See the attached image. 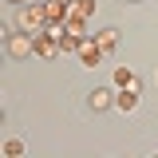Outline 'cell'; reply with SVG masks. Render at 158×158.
I'll return each mask as SVG.
<instances>
[{
  "label": "cell",
  "mask_w": 158,
  "mask_h": 158,
  "mask_svg": "<svg viewBox=\"0 0 158 158\" xmlns=\"http://www.w3.org/2000/svg\"><path fill=\"white\" fill-rule=\"evenodd\" d=\"M87 107H91V111H107V107H115V91H111V87H95V91H91V95H87Z\"/></svg>",
  "instance_id": "277c9868"
},
{
  "label": "cell",
  "mask_w": 158,
  "mask_h": 158,
  "mask_svg": "<svg viewBox=\"0 0 158 158\" xmlns=\"http://www.w3.org/2000/svg\"><path fill=\"white\" fill-rule=\"evenodd\" d=\"M59 4H67V8H71V0H59Z\"/></svg>",
  "instance_id": "7c38bea8"
},
{
  "label": "cell",
  "mask_w": 158,
  "mask_h": 158,
  "mask_svg": "<svg viewBox=\"0 0 158 158\" xmlns=\"http://www.w3.org/2000/svg\"><path fill=\"white\" fill-rule=\"evenodd\" d=\"M12 4H24V0H12Z\"/></svg>",
  "instance_id": "4fadbf2b"
},
{
  "label": "cell",
  "mask_w": 158,
  "mask_h": 158,
  "mask_svg": "<svg viewBox=\"0 0 158 158\" xmlns=\"http://www.w3.org/2000/svg\"><path fill=\"white\" fill-rule=\"evenodd\" d=\"M95 40H99V48H103V52H115V44H118V28H103Z\"/></svg>",
  "instance_id": "30bf717a"
},
{
  "label": "cell",
  "mask_w": 158,
  "mask_h": 158,
  "mask_svg": "<svg viewBox=\"0 0 158 158\" xmlns=\"http://www.w3.org/2000/svg\"><path fill=\"white\" fill-rule=\"evenodd\" d=\"M63 32L75 36V40H83V36H87V20H83V16H67V20H63Z\"/></svg>",
  "instance_id": "52a82bcc"
},
{
  "label": "cell",
  "mask_w": 158,
  "mask_h": 158,
  "mask_svg": "<svg viewBox=\"0 0 158 158\" xmlns=\"http://www.w3.org/2000/svg\"><path fill=\"white\" fill-rule=\"evenodd\" d=\"M28 52H36V40L28 36V32H12V36H8V56H12V59H24Z\"/></svg>",
  "instance_id": "3957f363"
},
{
  "label": "cell",
  "mask_w": 158,
  "mask_h": 158,
  "mask_svg": "<svg viewBox=\"0 0 158 158\" xmlns=\"http://www.w3.org/2000/svg\"><path fill=\"white\" fill-rule=\"evenodd\" d=\"M4 154H8V158H20V154H24V142H16V138H12V142L4 146Z\"/></svg>",
  "instance_id": "8fae6325"
},
{
  "label": "cell",
  "mask_w": 158,
  "mask_h": 158,
  "mask_svg": "<svg viewBox=\"0 0 158 158\" xmlns=\"http://www.w3.org/2000/svg\"><path fill=\"white\" fill-rule=\"evenodd\" d=\"M67 16H83V20H91V16H95V0H71Z\"/></svg>",
  "instance_id": "ba28073f"
},
{
  "label": "cell",
  "mask_w": 158,
  "mask_h": 158,
  "mask_svg": "<svg viewBox=\"0 0 158 158\" xmlns=\"http://www.w3.org/2000/svg\"><path fill=\"white\" fill-rule=\"evenodd\" d=\"M115 83H118V87H127V91H142V79H138L135 71H127V67H118V71H115Z\"/></svg>",
  "instance_id": "8992f818"
},
{
  "label": "cell",
  "mask_w": 158,
  "mask_h": 158,
  "mask_svg": "<svg viewBox=\"0 0 158 158\" xmlns=\"http://www.w3.org/2000/svg\"><path fill=\"white\" fill-rule=\"evenodd\" d=\"M36 56H63V52H59V40H52L48 36V32H44V36H36Z\"/></svg>",
  "instance_id": "5b68a950"
},
{
  "label": "cell",
  "mask_w": 158,
  "mask_h": 158,
  "mask_svg": "<svg viewBox=\"0 0 158 158\" xmlns=\"http://www.w3.org/2000/svg\"><path fill=\"white\" fill-rule=\"evenodd\" d=\"M16 32H28V36L36 40V36H44L48 32V16H44V4H20L16 8Z\"/></svg>",
  "instance_id": "6da1fadb"
},
{
  "label": "cell",
  "mask_w": 158,
  "mask_h": 158,
  "mask_svg": "<svg viewBox=\"0 0 158 158\" xmlns=\"http://www.w3.org/2000/svg\"><path fill=\"white\" fill-rule=\"evenodd\" d=\"M127 4H138V0H127Z\"/></svg>",
  "instance_id": "5bb4252c"
},
{
  "label": "cell",
  "mask_w": 158,
  "mask_h": 158,
  "mask_svg": "<svg viewBox=\"0 0 158 158\" xmlns=\"http://www.w3.org/2000/svg\"><path fill=\"white\" fill-rule=\"evenodd\" d=\"M115 107L118 111H135L138 107V91H127V87H123V91L115 95Z\"/></svg>",
  "instance_id": "9c48e42d"
},
{
  "label": "cell",
  "mask_w": 158,
  "mask_h": 158,
  "mask_svg": "<svg viewBox=\"0 0 158 158\" xmlns=\"http://www.w3.org/2000/svg\"><path fill=\"white\" fill-rule=\"evenodd\" d=\"M75 56L83 59V67H95L99 59L107 56V52H103V48H99V40H91V36H83L79 40V48H75Z\"/></svg>",
  "instance_id": "7a4b0ae2"
}]
</instances>
